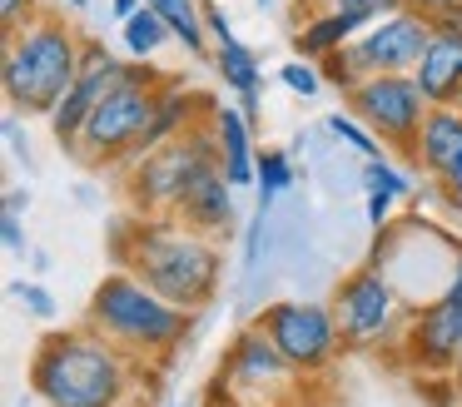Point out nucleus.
<instances>
[{
  "instance_id": "1",
  "label": "nucleus",
  "mask_w": 462,
  "mask_h": 407,
  "mask_svg": "<svg viewBox=\"0 0 462 407\" xmlns=\"http://www.w3.org/2000/svg\"><path fill=\"white\" fill-rule=\"evenodd\" d=\"M115 268L150 283L164 303L184 308V313H199L219 293L224 258L209 234L180 224V218L130 214L125 224H115Z\"/></svg>"
},
{
  "instance_id": "2",
  "label": "nucleus",
  "mask_w": 462,
  "mask_h": 407,
  "mask_svg": "<svg viewBox=\"0 0 462 407\" xmlns=\"http://www.w3.org/2000/svg\"><path fill=\"white\" fill-rule=\"evenodd\" d=\"M31 387L45 407H120L130 393V353L95 328L45 333L31 353Z\"/></svg>"
},
{
  "instance_id": "3",
  "label": "nucleus",
  "mask_w": 462,
  "mask_h": 407,
  "mask_svg": "<svg viewBox=\"0 0 462 407\" xmlns=\"http://www.w3.org/2000/svg\"><path fill=\"white\" fill-rule=\"evenodd\" d=\"M90 40L65 15H35L15 35H5V60H0V85L15 115H45L60 109V99L75 89Z\"/></svg>"
},
{
  "instance_id": "4",
  "label": "nucleus",
  "mask_w": 462,
  "mask_h": 407,
  "mask_svg": "<svg viewBox=\"0 0 462 407\" xmlns=\"http://www.w3.org/2000/svg\"><path fill=\"white\" fill-rule=\"evenodd\" d=\"M189 318L194 313L164 303L150 283H140V278L125 273V268L105 273L90 293V308H85V328L110 338V343L130 357L174 353V347L184 343V333H189Z\"/></svg>"
},
{
  "instance_id": "5",
  "label": "nucleus",
  "mask_w": 462,
  "mask_h": 407,
  "mask_svg": "<svg viewBox=\"0 0 462 407\" xmlns=\"http://www.w3.org/2000/svg\"><path fill=\"white\" fill-rule=\"evenodd\" d=\"M219 164V139H214V115L209 125L189 129L184 139H170L154 154H144L134 169H125V194H130V208L140 218H174L180 199L189 194L194 179H204Z\"/></svg>"
},
{
  "instance_id": "6",
  "label": "nucleus",
  "mask_w": 462,
  "mask_h": 407,
  "mask_svg": "<svg viewBox=\"0 0 462 407\" xmlns=\"http://www.w3.org/2000/svg\"><path fill=\"white\" fill-rule=\"evenodd\" d=\"M160 89H164V79L144 60H134L130 79L115 85L100 99V109L90 115L80 144H75V159H85V164H134V154H140L144 134L154 125Z\"/></svg>"
},
{
  "instance_id": "7",
  "label": "nucleus",
  "mask_w": 462,
  "mask_h": 407,
  "mask_svg": "<svg viewBox=\"0 0 462 407\" xmlns=\"http://www.w3.org/2000/svg\"><path fill=\"white\" fill-rule=\"evenodd\" d=\"M343 109H348L353 119H363V125L378 134L383 149H393L398 159H418V129L422 119H428V99H422L418 79L412 75H368L358 79L353 89H343Z\"/></svg>"
},
{
  "instance_id": "8",
  "label": "nucleus",
  "mask_w": 462,
  "mask_h": 407,
  "mask_svg": "<svg viewBox=\"0 0 462 407\" xmlns=\"http://www.w3.org/2000/svg\"><path fill=\"white\" fill-rule=\"evenodd\" d=\"M254 328H263V333H269V343L279 347V353L289 357L303 377L323 373V367L343 353L338 318H333V308H323V303L279 298V303H269L259 318H254Z\"/></svg>"
},
{
  "instance_id": "9",
  "label": "nucleus",
  "mask_w": 462,
  "mask_h": 407,
  "mask_svg": "<svg viewBox=\"0 0 462 407\" xmlns=\"http://www.w3.org/2000/svg\"><path fill=\"white\" fill-rule=\"evenodd\" d=\"M398 288L383 268L363 264L358 273H348L333 293V318H338L343 347H388L402 338L398 328Z\"/></svg>"
},
{
  "instance_id": "10",
  "label": "nucleus",
  "mask_w": 462,
  "mask_h": 407,
  "mask_svg": "<svg viewBox=\"0 0 462 407\" xmlns=\"http://www.w3.org/2000/svg\"><path fill=\"white\" fill-rule=\"evenodd\" d=\"M219 387L239 402H263V407H279V397L299 393L303 387V373L269 343L263 328H239V338L229 343L224 353V373H219Z\"/></svg>"
},
{
  "instance_id": "11",
  "label": "nucleus",
  "mask_w": 462,
  "mask_h": 407,
  "mask_svg": "<svg viewBox=\"0 0 462 407\" xmlns=\"http://www.w3.org/2000/svg\"><path fill=\"white\" fill-rule=\"evenodd\" d=\"M432 40V25L422 15H412V10H402V15H388L378 20V25H368L358 40L348 45V65L358 79L368 75H412L422 60V50H428Z\"/></svg>"
},
{
  "instance_id": "12",
  "label": "nucleus",
  "mask_w": 462,
  "mask_h": 407,
  "mask_svg": "<svg viewBox=\"0 0 462 407\" xmlns=\"http://www.w3.org/2000/svg\"><path fill=\"white\" fill-rule=\"evenodd\" d=\"M130 69H134L130 55H115V50H105V45H85L80 79H75V89L60 99V109L51 115L55 144L75 154V144H80V134H85V125H90V115L100 109V99L110 95L115 85H125V79H130Z\"/></svg>"
},
{
  "instance_id": "13",
  "label": "nucleus",
  "mask_w": 462,
  "mask_h": 407,
  "mask_svg": "<svg viewBox=\"0 0 462 407\" xmlns=\"http://www.w3.org/2000/svg\"><path fill=\"white\" fill-rule=\"evenodd\" d=\"M398 343L408 367H418L422 377H452V367L462 363V308L448 303V298L418 308Z\"/></svg>"
},
{
  "instance_id": "14",
  "label": "nucleus",
  "mask_w": 462,
  "mask_h": 407,
  "mask_svg": "<svg viewBox=\"0 0 462 407\" xmlns=\"http://www.w3.org/2000/svg\"><path fill=\"white\" fill-rule=\"evenodd\" d=\"M174 218L189 224V228H199V234H209V238L229 234L239 214H234V184L224 179V169H209L204 179H194L189 194H184L180 208H174Z\"/></svg>"
},
{
  "instance_id": "15",
  "label": "nucleus",
  "mask_w": 462,
  "mask_h": 407,
  "mask_svg": "<svg viewBox=\"0 0 462 407\" xmlns=\"http://www.w3.org/2000/svg\"><path fill=\"white\" fill-rule=\"evenodd\" d=\"M412 79H418L428 105H457V95H462V35H438L432 30Z\"/></svg>"
},
{
  "instance_id": "16",
  "label": "nucleus",
  "mask_w": 462,
  "mask_h": 407,
  "mask_svg": "<svg viewBox=\"0 0 462 407\" xmlns=\"http://www.w3.org/2000/svg\"><path fill=\"white\" fill-rule=\"evenodd\" d=\"M249 119L244 109L234 105H219L214 109V139H219V164H224V179L234 189H249L259 184V154H254V139H249Z\"/></svg>"
},
{
  "instance_id": "17",
  "label": "nucleus",
  "mask_w": 462,
  "mask_h": 407,
  "mask_svg": "<svg viewBox=\"0 0 462 407\" xmlns=\"http://www.w3.org/2000/svg\"><path fill=\"white\" fill-rule=\"evenodd\" d=\"M457 154H462V109L457 105H432L428 119H422V129H418V159H412V164L438 184Z\"/></svg>"
},
{
  "instance_id": "18",
  "label": "nucleus",
  "mask_w": 462,
  "mask_h": 407,
  "mask_svg": "<svg viewBox=\"0 0 462 407\" xmlns=\"http://www.w3.org/2000/svg\"><path fill=\"white\" fill-rule=\"evenodd\" d=\"M214 69H219V79H224V89H234L239 95V109H244V119H259V89H263V65H259V55H254L249 45H244L239 35L234 40H219L214 45Z\"/></svg>"
},
{
  "instance_id": "19",
  "label": "nucleus",
  "mask_w": 462,
  "mask_h": 407,
  "mask_svg": "<svg viewBox=\"0 0 462 407\" xmlns=\"http://www.w3.org/2000/svg\"><path fill=\"white\" fill-rule=\"evenodd\" d=\"M363 25H368V20L343 15V10H313V15L293 30V60H313V65H319L333 50H348Z\"/></svg>"
},
{
  "instance_id": "20",
  "label": "nucleus",
  "mask_w": 462,
  "mask_h": 407,
  "mask_svg": "<svg viewBox=\"0 0 462 407\" xmlns=\"http://www.w3.org/2000/svg\"><path fill=\"white\" fill-rule=\"evenodd\" d=\"M150 10H160L170 20L174 40L189 55H209V25H204V0H144Z\"/></svg>"
},
{
  "instance_id": "21",
  "label": "nucleus",
  "mask_w": 462,
  "mask_h": 407,
  "mask_svg": "<svg viewBox=\"0 0 462 407\" xmlns=\"http://www.w3.org/2000/svg\"><path fill=\"white\" fill-rule=\"evenodd\" d=\"M120 35H125V55H130V60H144V65H150V60L164 50V40H170L174 30H170V20H164L160 10L144 5L134 20H125V25H120Z\"/></svg>"
},
{
  "instance_id": "22",
  "label": "nucleus",
  "mask_w": 462,
  "mask_h": 407,
  "mask_svg": "<svg viewBox=\"0 0 462 407\" xmlns=\"http://www.w3.org/2000/svg\"><path fill=\"white\" fill-rule=\"evenodd\" d=\"M289 184H293L289 154H283V149H259V184H254V189H259V208H269Z\"/></svg>"
},
{
  "instance_id": "23",
  "label": "nucleus",
  "mask_w": 462,
  "mask_h": 407,
  "mask_svg": "<svg viewBox=\"0 0 462 407\" xmlns=\"http://www.w3.org/2000/svg\"><path fill=\"white\" fill-rule=\"evenodd\" d=\"M323 129H328L333 139H338V144H348V149H358V154H368V159H378V134H373L368 125H363V119H353L348 109H338V115H328L323 119Z\"/></svg>"
},
{
  "instance_id": "24",
  "label": "nucleus",
  "mask_w": 462,
  "mask_h": 407,
  "mask_svg": "<svg viewBox=\"0 0 462 407\" xmlns=\"http://www.w3.org/2000/svg\"><path fill=\"white\" fill-rule=\"evenodd\" d=\"M328 10H343V15H358V20H368V25H378V20H388V15H402L408 0H328Z\"/></svg>"
},
{
  "instance_id": "25",
  "label": "nucleus",
  "mask_w": 462,
  "mask_h": 407,
  "mask_svg": "<svg viewBox=\"0 0 462 407\" xmlns=\"http://www.w3.org/2000/svg\"><path fill=\"white\" fill-rule=\"evenodd\" d=\"M363 184H368V194H393V199L408 194V179H402L388 159H368V164H363Z\"/></svg>"
},
{
  "instance_id": "26",
  "label": "nucleus",
  "mask_w": 462,
  "mask_h": 407,
  "mask_svg": "<svg viewBox=\"0 0 462 407\" xmlns=\"http://www.w3.org/2000/svg\"><path fill=\"white\" fill-rule=\"evenodd\" d=\"M279 79L293 89V95H303V99L319 95V89H323V69L313 65V60H289V65L279 69Z\"/></svg>"
},
{
  "instance_id": "27",
  "label": "nucleus",
  "mask_w": 462,
  "mask_h": 407,
  "mask_svg": "<svg viewBox=\"0 0 462 407\" xmlns=\"http://www.w3.org/2000/svg\"><path fill=\"white\" fill-rule=\"evenodd\" d=\"M11 293H15V303H21L25 313H35V318H55V298L45 293L41 283H25V278H15Z\"/></svg>"
},
{
  "instance_id": "28",
  "label": "nucleus",
  "mask_w": 462,
  "mask_h": 407,
  "mask_svg": "<svg viewBox=\"0 0 462 407\" xmlns=\"http://www.w3.org/2000/svg\"><path fill=\"white\" fill-rule=\"evenodd\" d=\"M35 15H41V10H35V0H0V20H5V35H15L21 25H31Z\"/></svg>"
},
{
  "instance_id": "29",
  "label": "nucleus",
  "mask_w": 462,
  "mask_h": 407,
  "mask_svg": "<svg viewBox=\"0 0 462 407\" xmlns=\"http://www.w3.org/2000/svg\"><path fill=\"white\" fill-rule=\"evenodd\" d=\"M438 189H442V199H448V204H452V208H457V214H462V154H457V159H452V164H448V174L438 179Z\"/></svg>"
},
{
  "instance_id": "30",
  "label": "nucleus",
  "mask_w": 462,
  "mask_h": 407,
  "mask_svg": "<svg viewBox=\"0 0 462 407\" xmlns=\"http://www.w3.org/2000/svg\"><path fill=\"white\" fill-rule=\"evenodd\" d=\"M263 218H269V208H259V214L249 218V234H244V268L259 264V244H263Z\"/></svg>"
},
{
  "instance_id": "31",
  "label": "nucleus",
  "mask_w": 462,
  "mask_h": 407,
  "mask_svg": "<svg viewBox=\"0 0 462 407\" xmlns=\"http://www.w3.org/2000/svg\"><path fill=\"white\" fill-rule=\"evenodd\" d=\"M0 238H5V254H25V228H21V214H5L0 218Z\"/></svg>"
},
{
  "instance_id": "32",
  "label": "nucleus",
  "mask_w": 462,
  "mask_h": 407,
  "mask_svg": "<svg viewBox=\"0 0 462 407\" xmlns=\"http://www.w3.org/2000/svg\"><path fill=\"white\" fill-rule=\"evenodd\" d=\"M204 25H209L214 45H219V40H234V30H229V15L219 10V0H204Z\"/></svg>"
},
{
  "instance_id": "33",
  "label": "nucleus",
  "mask_w": 462,
  "mask_h": 407,
  "mask_svg": "<svg viewBox=\"0 0 462 407\" xmlns=\"http://www.w3.org/2000/svg\"><path fill=\"white\" fill-rule=\"evenodd\" d=\"M388 218H393V194H368V224L378 228H388Z\"/></svg>"
},
{
  "instance_id": "34",
  "label": "nucleus",
  "mask_w": 462,
  "mask_h": 407,
  "mask_svg": "<svg viewBox=\"0 0 462 407\" xmlns=\"http://www.w3.org/2000/svg\"><path fill=\"white\" fill-rule=\"evenodd\" d=\"M438 35H462V5H452V10H442V15H432L428 20Z\"/></svg>"
},
{
  "instance_id": "35",
  "label": "nucleus",
  "mask_w": 462,
  "mask_h": 407,
  "mask_svg": "<svg viewBox=\"0 0 462 407\" xmlns=\"http://www.w3.org/2000/svg\"><path fill=\"white\" fill-rule=\"evenodd\" d=\"M442 298L462 308V248L452 254V273H448V288H442Z\"/></svg>"
},
{
  "instance_id": "36",
  "label": "nucleus",
  "mask_w": 462,
  "mask_h": 407,
  "mask_svg": "<svg viewBox=\"0 0 462 407\" xmlns=\"http://www.w3.org/2000/svg\"><path fill=\"white\" fill-rule=\"evenodd\" d=\"M452 5H462V0H408V10H412V15H422V20L442 15V10H452Z\"/></svg>"
},
{
  "instance_id": "37",
  "label": "nucleus",
  "mask_w": 462,
  "mask_h": 407,
  "mask_svg": "<svg viewBox=\"0 0 462 407\" xmlns=\"http://www.w3.org/2000/svg\"><path fill=\"white\" fill-rule=\"evenodd\" d=\"M5 139H11V149H15V159H25V164H31V144H25L21 139V119H5Z\"/></svg>"
},
{
  "instance_id": "38",
  "label": "nucleus",
  "mask_w": 462,
  "mask_h": 407,
  "mask_svg": "<svg viewBox=\"0 0 462 407\" xmlns=\"http://www.w3.org/2000/svg\"><path fill=\"white\" fill-rule=\"evenodd\" d=\"M140 10H144V0H110V15L120 20V25H125V20H134Z\"/></svg>"
},
{
  "instance_id": "39",
  "label": "nucleus",
  "mask_w": 462,
  "mask_h": 407,
  "mask_svg": "<svg viewBox=\"0 0 462 407\" xmlns=\"http://www.w3.org/2000/svg\"><path fill=\"white\" fill-rule=\"evenodd\" d=\"M25 208H31V194L11 189V194H5V214H25Z\"/></svg>"
},
{
  "instance_id": "40",
  "label": "nucleus",
  "mask_w": 462,
  "mask_h": 407,
  "mask_svg": "<svg viewBox=\"0 0 462 407\" xmlns=\"http://www.w3.org/2000/svg\"><path fill=\"white\" fill-rule=\"evenodd\" d=\"M452 387H457V397H462V363L452 367Z\"/></svg>"
},
{
  "instance_id": "41",
  "label": "nucleus",
  "mask_w": 462,
  "mask_h": 407,
  "mask_svg": "<svg viewBox=\"0 0 462 407\" xmlns=\"http://www.w3.org/2000/svg\"><path fill=\"white\" fill-rule=\"evenodd\" d=\"M219 407H263V402H239V397H229V402H219Z\"/></svg>"
},
{
  "instance_id": "42",
  "label": "nucleus",
  "mask_w": 462,
  "mask_h": 407,
  "mask_svg": "<svg viewBox=\"0 0 462 407\" xmlns=\"http://www.w3.org/2000/svg\"><path fill=\"white\" fill-rule=\"evenodd\" d=\"M60 5H65V10H85L90 0H60Z\"/></svg>"
},
{
  "instance_id": "43",
  "label": "nucleus",
  "mask_w": 462,
  "mask_h": 407,
  "mask_svg": "<svg viewBox=\"0 0 462 407\" xmlns=\"http://www.w3.org/2000/svg\"><path fill=\"white\" fill-rule=\"evenodd\" d=\"M457 109H462V95H457Z\"/></svg>"
},
{
  "instance_id": "44",
  "label": "nucleus",
  "mask_w": 462,
  "mask_h": 407,
  "mask_svg": "<svg viewBox=\"0 0 462 407\" xmlns=\"http://www.w3.org/2000/svg\"><path fill=\"white\" fill-rule=\"evenodd\" d=\"M259 5H269V0H259Z\"/></svg>"
}]
</instances>
